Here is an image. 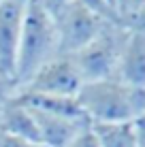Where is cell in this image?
I'll return each instance as SVG.
<instances>
[{
    "mask_svg": "<svg viewBox=\"0 0 145 147\" xmlns=\"http://www.w3.org/2000/svg\"><path fill=\"white\" fill-rule=\"evenodd\" d=\"M28 111L32 113L34 124H36L38 141L47 147H66L81 130H86L90 126L88 119L64 117V115L43 113V111H34V109H28Z\"/></svg>",
    "mask_w": 145,
    "mask_h": 147,
    "instance_id": "52a82bcc",
    "label": "cell"
},
{
    "mask_svg": "<svg viewBox=\"0 0 145 147\" xmlns=\"http://www.w3.org/2000/svg\"><path fill=\"white\" fill-rule=\"evenodd\" d=\"M56 55H60L56 19L47 15L38 4L28 0L17 58H15V73H13L19 88Z\"/></svg>",
    "mask_w": 145,
    "mask_h": 147,
    "instance_id": "7a4b0ae2",
    "label": "cell"
},
{
    "mask_svg": "<svg viewBox=\"0 0 145 147\" xmlns=\"http://www.w3.org/2000/svg\"><path fill=\"white\" fill-rule=\"evenodd\" d=\"M103 147H139L137 124H92Z\"/></svg>",
    "mask_w": 145,
    "mask_h": 147,
    "instance_id": "8fae6325",
    "label": "cell"
},
{
    "mask_svg": "<svg viewBox=\"0 0 145 147\" xmlns=\"http://www.w3.org/2000/svg\"><path fill=\"white\" fill-rule=\"evenodd\" d=\"M66 147H103V145H100V141L96 139V134H94V130H92V124H90L88 128L81 130Z\"/></svg>",
    "mask_w": 145,
    "mask_h": 147,
    "instance_id": "5bb4252c",
    "label": "cell"
},
{
    "mask_svg": "<svg viewBox=\"0 0 145 147\" xmlns=\"http://www.w3.org/2000/svg\"><path fill=\"white\" fill-rule=\"evenodd\" d=\"M109 2H111L113 7H115V11H117V0H109ZM117 15H119V13H117Z\"/></svg>",
    "mask_w": 145,
    "mask_h": 147,
    "instance_id": "d6986e66",
    "label": "cell"
},
{
    "mask_svg": "<svg viewBox=\"0 0 145 147\" xmlns=\"http://www.w3.org/2000/svg\"><path fill=\"white\" fill-rule=\"evenodd\" d=\"M139 128V147H145V128H141V126H137Z\"/></svg>",
    "mask_w": 145,
    "mask_h": 147,
    "instance_id": "e0dca14e",
    "label": "cell"
},
{
    "mask_svg": "<svg viewBox=\"0 0 145 147\" xmlns=\"http://www.w3.org/2000/svg\"><path fill=\"white\" fill-rule=\"evenodd\" d=\"M83 85V77L75 64L73 55L60 53L41 66L19 88V92L45 94V96H71L75 98Z\"/></svg>",
    "mask_w": 145,
    "mask_h": 147,
    "instance_id": "5b68a950",
    "label": "cell"
},
{
    "mask_svg": "<svg viewBox=\"0 0 145 147\" xmlns=\"http://www.w3.org/2000/svg\"><path fill=\"white\" fill-rule=\"evenodd\" d=\"M0 147H47L36 141H28V139H19V136H11L7 132H0Z\"/></svg>",
    "mask_w": 145,
    "mask_h": 147,
    "instance_id": "2e32d148",
    "label": "cell"
},
{
    "mask_svg": "<svg viewBox=\"0 0 145 147\" xmlns=\"http://www.w3.org/2000/svg\"><path fill=\"white\" fill-rule=\"evenodd\" d=\"M109 24H115V22H107L100 15L90 11L88 7H83L79 0H75L71 7L64 9L56 17L60 53L73 55V53L81 51V49L86 47L88 43H92Z\"/></svg>",
    "mask_w": 145,
    "mask_h": 147,
    "instance_id": "277c9868",
    "label": "cell"
},
{
    "mask_svg": "<svg viewBox=\"0 0 145 147\" xmlns=\"http://www.w3.org/2000/svg\"><path fill=\"white\" fill-rule=\"evenodd\" d=\"M17 94H19V83L15 81V77L7 73H0V109L7 102L15 100Z\"/></svg>",
    "mask_w": 145,
    "mask_h": 147,
    "instance_id": "7c38bea8",
    "label": "cell"
},
{
    "mask_svg": "<svg viewBox=\"0 0 145 147\" xmlns=\"http://www.w3.org/2000/svg\"><path fill=\"white\" fill-rule=\"evenodd\" d=\"M32 2H34V4H38V7H41L47 15H51V17L56 19L58 15L64 11V9L71 7L75 0H32Z\"/></svg>",
    "mask_w": 145,
    "mask_h": 147,
    "instance_id": "4fadbf2b",
    "label": "cell"
},
{
    "mask_svg": "<svg viewBox=\"0 0 145 147\" xmlns=\"http://www.w3.org/2000/svg\"><path fill=\"white\" fill-rule=\"evenodd\" d=\"M115 79L137 88H145V32L128 30Z\"/></svg>",
    "mask_w": 145,
    "mask_h": 147,
    "instance_id": "ba28073f",
    "label": "cell"
},
{
    "mask_svg": "<svg viewBox=\"0 0 145 147\" xmlns=\"http://www.w3.org/2000/svg\"><path fill=\"white\" fill-rule=\"evenodd\" d=\"M124 26L128 30H137V32H145V4L139 9H134L132 13H128V17L124 19Z\"/></svg>",
    "mask_w": 145,
    "mask_h": 147,
    "instance_id": "9a60e30c",
    "label": "cell"
},
{
    "mask_svg": "<svg viewBox=\"0 0 145 147\" xmlns=\"http://www.w3.org/2000/svg\"><path fill=\"white\" fill-rule=\"evenodd\" d=\"M17 100L28 109L34 111H43V113H53V115H64V117H79V119H88L83 115L81 107L77 102V96H45V94H28V92H19Z\"/></svg>",
    "mask_w": 145,
    "mask_h": 147,
    "instance_id": "30bf717a",
    "label": "cell"
},
{
    "mask_svg": "<svg viewBox=\"0 0 145 147\" xmlns=\"http://www.w3.org/2000/svg\"><path fill=\"white\" fill-rule=\"evenodd\" d=\"M128 36V28L122 24H109L92 43H88L81 51L73 53L75 64L86 81L113 79L117 75V64L122 55L124 43Z\"/></svg>",
    "mask_w": 145,
    "mask_h": 147,
    "instance_id": "3957f363",
    "label": "cell"
},
{
    "mask_svg": "<svg viewBox=\"0 0 145 147\" xmlns=\"http://www.w3.org/2000/svg\"><path fill=\"white\" fill-rule=\"evenodd\" d=\"M26 7L28 0H4L0 4V73H15V58H17Z\"/></svg>",
    "mask_w": 145,
    "mask_h": 147,
    "instance_id": "8992f818",
    "label": "cell"
},
{
    "mask_svg": "<svg viewBox=\"0 0 145 147\" xmlns=\"http://www.w3.org/2000/svg\"><path fill=\"white\" fill-rule=\"evenodd\" d=\"M2 2H4V0H0V4H2Z\"/></svg>",
    "mask_w": 145,
    "mask_h": 147,
    "instance_id": "ffe728a7",
    "label": "cell"
},
{
    "mask_svg": "<svg viewBox=\"0 0 145 147\" xmlns=\"http://www.w3.org/2000/svg\"><path fill=\"white\" fill-rule=\"evenodd\" d=\"M77 102L90 124H137L145 115V88L119 79L86 81Z\"/></svg>",
    "mask_w": 145,
    "mask_h": 147,
    "instance_id": "6da1fadb",
    "label": "cell"
},
{
    "mask_svg": "<svg viewBox=\"0 0 145 147\" xmlns=\"http://www.w3.org/2000/svg\"><path fill=\"white\" fill-rule=\"evenodd\" d=\"M0 132H7L11 136H19V139H28V141L41 143L32 113L17 98L7 102L0 109Z\"/></svg>",
    "mask_w": 145,
    "mask_h": 147,
    "instance_id": "9c48e42d",
    "label": "cell"
},
{
    "mask_svg": "<svg viewBox=\"0 0 145 147\" xmlns=\"http://www.w3.org/2000/svg\"><path fill=\"white\" fill-rule=\"evenodd\" d=\"M137 126H141V128H145V115H143V117L137 121Z\"/></svg>",
    "mask_w": 145,
    "mask_h": 147,
    "instance_id": "ac0fdd59",
    "label": "cell"
}]
</instances>
